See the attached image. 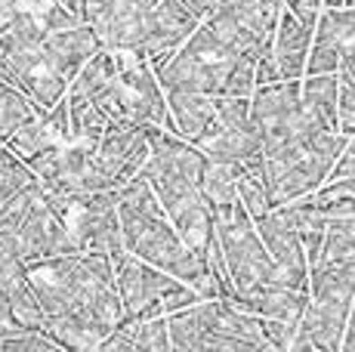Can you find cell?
I'll return each instance as SVG.
<instances>
[{
  "label": "cell",
  "mask_w": 355,
  "mask_h": 352,
  "mask_svg": "<svg viewBox=\"0 0 355 352\" xmlns=\"http://www.w3.org/2000/svg\"><path fill=\"white\" fill-rule=\"evenodd\" d=\"M318 263L355 266V213L331 216V220L324 222V241H322V256H318Z\"/></svg>",
  "instance_id": "obj_18"
},
{
  "label": "cell",
  "mask_w": 355,
  "mask_h": 352,
  "mask_svg": "<svg viewBox=\"0 0 355 352\" xmlns=\"http://www.w3.org/2000/svg\"><path fill=\"white\" fill-rule=\"evenodd\" d=\"M99 37L93 35L90 25L78 22L71 28H59V31H46L44 37V59L50 62V69L56 74H62L65 80H71L78 69L99 50Z\"/></svg>",
  "instance_id": "obj_14"
},
{
  "label": "cell",
  "mask_w": 355,
  "mask_h": 352,
  "mask_svg": "<svg viewBox=\"0 0 355 352\" xmlns=\"http://www.w3.org/2000/svg\"><path fill=\"white\" fill-rule=\"evenodd\" d=\"M31 182H37V176L31 173L25 158H19L12 148L0 146V204L19 195L22 188H28Z\"/></svg>",
  "instance_id": "obj_23"
},
{
  "label": "cell",
  "mask_w": 355,
  "mask_h": 352,
  "mask_svg": "<svg viewBox=\"0 0 355 352\" xmlns=\"http://www.w3.org/2000/svg\"><path fill=\"white\" fill-rule=\"evenodd\" d=\"M309 44H312V28L300 22L288 6H282L275 31H272V53H275V65H278L282 80L303 78Z\"/></svg>",
  "instance_id": "obj_15"
},
{
  "label": "cell",
  "mask_w": 355,
  "mask_h": 352,
  "mask_svg": "<svg viewBox=\"0 0 355 352\" xmlns=\"http://www.w3.org/2000/svg\"><path fill=\"white\" fill-rule=\"evenodd\" d=\"M148 158V137L146 127L130 121H108L105 133L93 146L90 164L80 176V195L118 188L130 176H136Z\"/></svg>",
  "instance_id": "obj_7"
},
{
  "label": "cell",
  "mask_w": 355,
  "mask_h": 352,
  "mask_svg": "<svg viewBox=\"0 0 355 352\" xmlns=\"http://www.w3.org/2000/svg\"><path fill=\"white\" fill-rule=\"evenodd\" d=\"M259 238H263L266 250L272 254V260L288 272L291 284L297 290H309V260H306V250L300 245V232L284 220L275 207H269L266 213H259L254 220Z\"/></svg>",
  "instance_id": "obj_12"
},
{
  "label": "cell",
  "mask_w": 355,
  "mask_h": 352,
  "mask_svg": "<svg viewBox=\"0 0 355 352\" xmlns=\"http://www.w3.org/2000/svg\"><path fill=\"white\" fill-rule=\"evenodd\" d=\"M355 300V266H331L318 263L309 269V306L297 324L291 352L322 349L340 352L346 315Z\"/></svg>",
  "instance_id": "obj_6"
},
{
  "label": "cell",
  "mask_w": 355,
  "mask_h": 352,
  "mask_svg": "<svg viewBox=\"0 0 355 352\" xmlns=\"http://www.w3.org/2000/svg\"><path fill=\"white\" fill-rule=\"evenodd\" d=\"M146 137L148 158L136 173L148 179L161 211L173 222L180 238L195 254L207 256L210 238H214V216L201 192V167L207 158L189 139L164 127H146Z\"/></svg>",
  "instance_id": "obj_2"
},
{
  "label": "cell",
  "mask_w": 355,
  "mask_h": 352,
  "mask_svg": "<svg viewBox=\"0 0 355 352\" xmlns=\"http://www.w3.org/2000/svg\"><path fill=\"white\" fill-rule=\"evenodd\" d=\"M340 352H355V300H352L349 315H346V328H343V343H340Z\"/></svg>",
  "instance_id": "obj_32"
},
{
  "label": "cell",
  "mask_w": 355,
  "mask_h": 352,
  "mask_svg": "<svg viewBox=\"0 0 355 352\" xmlns=\"http://www.w3.org/2000/svg\"><path fill=\"white\" fill-rule=\"evenodd\" d=\"M263 334H266V340H269V349L291 352V340H293V334H297V324L278 322V318H263Z\"/></svg>",
  "instance_id": "obj_29"
},
{
  "label": "cell",
  "mask_w": 355,
  "mask_h": 352,
  "mask_svg": "<svg viewBox=\"0 0 355 352\" xmlns=\"http://www.w3.org/2000/svg\"><path fill=\"white\" fill-rule=\"evenodd\" d=\"M16 250L25 263L56 256V254H74L78 250V245L71 238V229H68V220L46 204L44 195L34 201L28 207V213L22 216V222H19Z\"/></svg>",
  "instance_id": "obj_10"
},
{
  "label": "cell",
  "mask_w": 355,
  "mask_h": 352,
  "mask_svg": "<svg viewBox=\"0 0 355 352\" xmlns=\"http://www.w3.org/2000/svg\"><path fill=\"white\" fill-rule=\"evenodd\" d=\"M25 272L46 315L44 331L59 349H99V343L124 322V303L105 254L74 250L44 256L25 263Z\"/></svg>",
  "instance_id": "obj_1"
},
{
  "label": "cell",
  "mask_w": 355,
  "mask_h": 352,
  "mask_svg": "<svg viewBox=\"0 0 355 352\" xmlns=\"http://www.w3.org/2000/svg\"><path fill=\"white\" fill-rule=\"evenodd\" d=\"M189 142H192L207 161H220V164H235V167H244L254 155L263 152V139H259L254 124L229 127V124H223V121H216V114H214V121Z\"/></svg>",
  "instance_id": "obj_13"
},
{
  "label": "cell",
  "mask_w": 355,
  "mask_h": 352,
  "mask_svg": "<svg viewBox=\"0 0 355 352\" xmlns=\"http://www.w3.org/2000/svg\"><path fill=\"white\" fill-rule=\"evenodd\" d=\"M3 300H6V306H10V315H12V322H16V324H22V328H34V331H44L46 315H44V309H40V303H37V297H34V290H31L28 281L16 284L10 294H3Z\"/></svg>",
  "instance_id": "obj_24"
},
{
  "label": "cell",
  "mask_w": 355,
  "mask_h": 352,
  "mask_svg": "<svg viewBox=\"0 0 355 352\" xmlns=\"http://www.w3.org/2000/svg\"><path fill=\"white\" fill-rule=\"evenodd\" d=\"M68 99V124H71V142H90L96 146L99 137L108 127V114L102 112L96 103H90L87 96H74V93H65Z\"/></svg>",
  "instance_id": "obj_19"
},
{
  "label": "cell",
  "mask_w": 355,
  "mask_h": 352,
  "mask_svg": "<svg viewBox=\"0 0 355 352\" xmlns=\"http://www.w3.org/2000/svg\"><path fill=\"white\" fill-rule=\"evenodd\" d=\"M118 222H121V238L124 247L139 260L152 263V266L170 272L182 284L195 288L201 297H216L220 284L214 275L207 272V256L195 254L186 241L180 238V232L173 229V222L167 220V213L161 211L158 198H155L152 186L146 176H130L127 182L118 186Z\"/></svg>",
  "instance_id": "obj_3"
},
{
  "label": "cell",
  "mask_w": 355,
  "mask_h": 352,
  "mask_svg": "<svg viewBox=\"0 0 355 352\" xmlns=\"http://www.w3.org/2000/svg\"><path fill=\"white\" fill-rule=\"evenodd\" d=\"M337 78L355 87V46H343V53H340V65H337Z\"/></svg>",
  "instance_id": "obj_31"
},
{
  "label": "cell",
  "mask_w": 355,
  "mask_h": 352,
  "mask_svg": "<svg viewBox=\"0 0 355 352\" xmlns=\"http://www.w3.org/2000/svg\"><path fill=\"white\" fill-rule=\"evenodd\" d=\"M0 146H3V142H0Z\"/></svg>",
  "instance_id": "obj_34"
},
{
  "label": "cell",
  "mask_w": 355,
  "mask_h": 352,
  "mask_svg": "<svg viewBox=\"0 0 355 352\" xmlns=\"http://www.w3.org/2000/svg\"><path fill=\"white\" fill-rule=\"evenodd\" d=\"M118 188H102V192H87L74 201L78 220L71 222V238L78 250L90 254H105L108 260H118L127 254L124 238H121L118 222Z\"/></svg>",
  "instance_id": "obj_9"
},
{
  "label": "cell",
  "mask_w": 355,
  "mask_h": 352,
  "mask_svg": "<svg viewBox=\"0 0 355 352\" xmlns=\"http://www.w3.org/2000/svg\"><path fill=\"white\" fill-rule=\"evenodd\" d=\"M164 99H167V118L173 121V133L182 139H195L216 114L214 96H207V93L164 90Z\"/></svg>",
  "instance_id": "obj_16"
},
{
  "label": "cell",
  "mask_w": 355,
  "mask_h": 352,
  "mask_svg": "<svg viewBox=\"0 0 355 352\" xmlns=\"http://www.w3.org/2000/svg\"><path fill=\"white\" fill-rule=\"evenodd\" d=\"M112 269H114V288H118V297H121V303H124V318L136 315L142 306L161 300L167 290L182 284L170 272H164V269L152 266V263L133 256L130 250L124 256H118V260H112Z\"/></svg>",
  "instance_id": "obj_11"
},
{
  "label": "cell",
  "mask_w": 355,
  "mask_h": 352,
  "mask_svg": "<svg viewBox=\"0 0 355 352\" xmlns=\"http://www.w3.org/2000/svg\"><path fill=\"white\" fill-rule=\"evenodd\" d=\"M337 90H340L337 71L303 74L300 78V103L312 118H318L331 130H337Z\"/></svg>",
  "instance_id": "obj_17"
},
{
  "label": "cell",
  "mask_w": 355,
  "mask_h": 352,
  "mask_svg": "<svg viewBox=\"0 0 355 352\" xmlns=\"http://www.w3.org/2000/svg\"><path fill=\"white\" fill-rule=\"evenodd\" d=\"M340 6H355V0H340Z\"/></svg>",
  "instance_id": "obj_33"
},
{
  "label": "cell",
  "mask_w": 355,
  "mask_h": 352,
  "mask_svg": "<svg viewBox=\"0 0 355 352\" xmlns=\"http://www.w3.org/2000/svg\"><path fill=\"white\" fill-rule=\"evenodd\" d=\"M37 19L40 25H44V31H59V28H71V25H78L80 19L74 16L68 6H62L59 0H46L44 6L37 10Z\"/></svg>",
  "instance_id": "obj_28"
},
{
  "label": "cell",
  "mask_w": 355,
  "mask_h": 352,
  "mask_svg": "<svg viewBox=\"0 0 355 352\" xmlns=\"http://www.w3.org/2000/svg\"><path fill=\"white\" fill-rule=\"evenodd\" d=\"M34 112H37V108H34V103L22 90H16L12 84L0 80V142L10 139V133L16 130L22 121H28Z\"/></svg>",
  "instance_id": "obj_22"
},
{
  "label": "cell",
  "mask_w": 355,
  "mask_h": 352,
  "mask_svg": "<svg viewBox=\"0 0 355 352\" xmlns=\"http://www.w3.org/2000/svg\"><path fill=\"white\" fill-rule=\"evenodd\" d=\"M210 216H214V235L220 241L235 297H254L266 288H293L288 272L266 250L241 201L210 207Z\"/></svg>",
  "instance_id": "obj_4"
},
{
  "label": "cell",
  "mask_w": 355,
  "mask_h": 352,
  "mask_svg": "<svg viewBox=\"0 0 355 352\" xmlns=\"http://www.w3.org/2000/svg\"><path fill=\"white\" fill-rule=\"evenodd\" d=\"M170 349H269L263 318L241 313L229 300H198L167 315Z\"/></svg>",
  "instance_id": "obj_5"
},
{
  "label": "cell",
  "mask_w": 355,
  "mask_h": 352,
  "mask_svg": "<svg viewBox=\"0 0 355 352\" xmlns=\"http://www.w3.org/2000/svg\"><path fill=\"white\" fill-rule=\"evenodd\" d=\"M46 124L53 127V133L59 142H71V124H68V99L62 96L53 108H46Z\"/></svg>",
  "instance_id": "obj_30"
},
{
  "label": "cell",
  "mask_w": 355,
  "mask_h": 352,
  "mask_svg": "<svg viewBox=\"0 0 355 352\" xmlns=\"http://www.w3.org/2000/svg\"><path fill=\"white\" fill-rule=\"evenodd\" d=\"M337 130L343 137H355V87L340 80L337 90Z\"/></svg>",
  "instance_id": "obj_27"
},
{
  "label": "cell",
  "mask_w": 355,
  "mask_h": 352,
  "mask_svg": "<svg viewBox=\"0 0 355 352\" xmlns=\"http://www.w3.org/2000/svg\"><path fill=\"white\" fill-rule=\"evenodd\" d=\"M53 142H59V137L53 133V127L46 124V112H34L28 121H22V124L10 133V139H6L3 146L12 148L19 158H28V155L53 146Z\"/></svg>",
  "instance_id": "obj_21"
},
{
  "label": "cell",
  "mask_w": 355,
  "mask_h": 352,
  "mask_svg": "<svg viewBox=\"0 0 355 352\" xmlns=\"http://www.w3.org/2000/svg\"><path fill=\"white\" fill-rule=\"evenodd\" d=\"M238 173H244V167L220 164V161H204V167H201V192H204V198H207L210 207L238 201V192H235Z\"/></svg>",
  "instance_id": "obj_20"
},
{
  "label": "cell",
  "mask_w": 355,
  "mask_h": 352,
  "mask_svg": "<svg viewBox=\"0 0 355 352\" xmlns=\"http://www.w3.org/2000/svg\"><path fill=\"white\" fill-rule=\"evenodd\" d=\"M235 192H238V201H241V207L250 213V220H257L259 213H266L272 207L269 195H266V186L257 179L254 173H238L235 179Z\"/></svg>",
  "instance_id": "obj_25"
},
{
  "label": "cell",
  "mask_w": 355,
  "mask_h": 352,
  "mask_svg": "<svg viewBox=\"0 0 355 352\" xmlns=\"http://www.w3.org/2000/svg\"><path fill=\"white\" fill-rule=\"evenodd\" d=\"M155 3L158 0H78V16L84 25H90L105 50L146 56Z\"/></svg>",
  "instance_id": "obj_8"
},
{
  "label": "cell",
  "mask_w": 355,
  "mask_h": 352,
  "mask_svg": "<svg viewBox=\"0 0 355 352\" xmlns=\"http://www.w3.org/2000/svg\"><path fill=\"white\" fill-rule=\"evenodd\" d=\"M25 164L31 167V173L37 176L40 182L56 179V176L62 173V142H53V146H46V148H40V152L28 155Z\"/></svg>",
  "instance_id": "obj_26"
}]
</instances>
